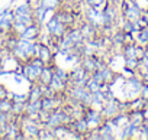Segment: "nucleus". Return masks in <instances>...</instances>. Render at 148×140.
Listing matches in <instances>:
<instances>
[{
    "label": "nucleus",
    "mask_w": 148,
    "mask_h": 140,
    "mask_svg": "<svg viewBox=\"0 0 148 140\" xmlns=\"http://www.w3.org/2000/svg\"><path fill=\"white\" fill-rule=\"evenodd\" d=\"M67 30H68V26L64 25L62 22H60L55 16H52L49 20L45 22V32H48V35L51 38H54L55 41H58L60 38H62Z\"/></svg>",
    "instance_id": "nucleus-1"
},
{
    "label": "nucleus",
    "mask_w": 148,
    "mask_h": 140,
    "mask_svg": "<svg viewBox=\"0 0 148 140\" xmlns=\"http://www.w3.org/2000/svg\"><path fill=\"white\" fill-rule=\"evenodd\" d=\"M84 18H86V22H89L90 25H93L97 29H100L103 26V23H105L103 12L100 9H96V7H92V6H86Z\"/></svg>",
    "instance_id": "nucleus-2"
},
{
    "label": "nucleus",
    "mask_w": 148,
    "mask_h": 140,
    "mask_svg": "<svg viewBox=\"0 0 148 140\" xmlns=\"http://www.w3.org/2000/svg\"><path fill=\"white\" fill-rule=\"evenodd\" d=\"M84 118L87 120V124H89L90 130L99 129V126L105 121V117H103L102 111L99 108H93V107H86V110H84Z\"/></svg>",
    "instance_id": "nucleus-3"
},
{
    "label": "nucleus",
    "mask_w": 148,
    "mask_h": 140,
    "mask_svg": "<svg viewBox=\"0 0 148 140\" xmlns=\"http://www.w3.org/2000/svg\"><path fill=\"white\" fill-rule=\"evenodd\" d=\"M41 33H42V26L39 23L34 22V23L26 26L25 32L22 33V38H26V39H31V41H39Z\"/></svg>",
    "instance_id": "nucleus-4"
},
{
    "label": "nucleus",
    "mask_w": 148,
    "mask_h": 140,
    "mask_svg": "<svg viewBox=\"0 0 148 140\" xmlns=\"http://www.w3.org/2000/svg\"><path fill=\"white\" fill-rule=\"evenodd\" d=\"M38 5H42L45 7H48L49 10H58L62 5H64V0H38L36 2Z\"/></svg>",
    "instance_id": "nucleus-5"
},
{
    "label": "nucleus",
    "mask_w": 148,
    "mask_h": 140,
    "mask_svg": "<svg viewBox=\"0 0 148 140\" xmlns=\"http://www.w3.org/2000/svg\"><path fill=\"white\" fill-rule=\"evenodd\" d=\"M38 139H41V140H54L55 139V134H54V131H52L51 127L44 126V127H41V130L38 133Z\"/></svg>",
    "instance_id": "nucleus-6"
},
{
    "label": "nucleus",
    "mask_w": 148,
    "mask_h": 140,
    "mask_svg": "<svg viewBox=\"0 0 148 140\" xmlns=\"http://www.w3.org/2000/svg\"><path fill=\"white\" fill-rule=\"evenodd\" d=\"M84 87L93 94V93H96V91H99L100 90V87H102V84L100 83H97L96 80H93L92 77H89L87 78V81H86V84H84Z\"/></svg>",
    "instance_id": "nucleus-7"
},
{
    "label": "nucleus",
    "mask_w": 148,
    "mask_h": 140,
    "mask_svg": "<svg viewBox=\"0 0 148 140\" xmlns=\"http://www.w3.org/2000/svg\"><path fill=\"white\" fill-rule=\"evenodd\" d=\"M83 5L84 6H92L96 9H103L108 5V0H83Z\"/></svg>",
    "instance_id": "nucleus-8"
},
{
    "label": "nucleus",
    "mask_w": 148,
    "mask_h": 140,
    "mask_svg": "<svg viewBox=\"0 0 148 140\" xmlns=\"http://www.w3.org/2000/svg\"><path fill=\"white\" fill-rule=\"evenodd\" d=\"M139 66V59L138 58H129V56H125V68H129L132 71L136 72V69Z\"/></svg>",
    "instance_id": "nucleus-9"
},
{
    "label": "nucleus",
    "mask_w": 148,
    "mask_h": 140,
    "mask_svg": "<svg viewBox=\"0 0 148 140\" xmlns=\"http://www.w3.org/2000/svg\"><path fill=\"white\" fill-rule=\"evenodd\" d=\"M71 3H74V5H82L83 3V0H70Z\"/></svg>",
    "instance_id": "nucleus-10"
},
{
    "label": "nucleus",
    "mask_w": 148,
    "mask_h": 140,
    "mask_svg": "<svg viewBox=\"0 0 148 140\" xmlns=\"http://www.w3.org/2000/svg\"><path fill=\"white\" fill-rule=\"evenodd\" d=\"M3 51V41H2V35H0V53Z\"/></svg>",
    "instance_id": "nucleus-11"
},
{
    "label": "nucleus",
    "mask_w": 148,
    "mask_h": 140,
    "mask_svg": "<svg viewBox=\"0 0 148 140\" xmlns=\"http://www.w3.org/2000/svg\"><path fill=\"white\" fill-rule=\"evenodd\" d=\"M2 139H3V136H2V134H0V140H2Z\"/></svg>",
    "instance_id": "nucleus-12"
},
{
    "label": "nucleus",
    "mask_w": 148,
    "mask_h": 140,
    "mask_svg": "<svg viewBox=\"0 0 148 140\" xmlns=\"http://www.w3.org/2000/svg\"><path fill=\"white\" fill-rule=\"evenodd\" d=\"M145 48H147V49H148V43H147V45H145Z\"/></svg>",
    "instance_id": "nucleus-13"
}]
</instances>
